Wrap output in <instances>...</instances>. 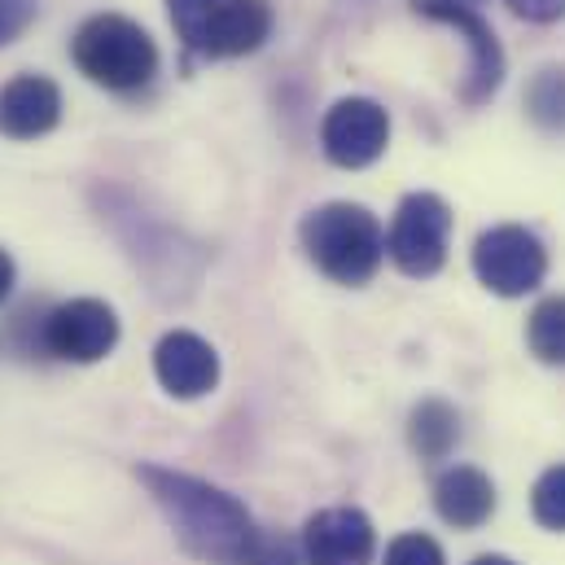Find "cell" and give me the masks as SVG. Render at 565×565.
I'll return each mask as SVG.
<instances>
[{"label": "cell", "mask_w": 565, "mask_h": 565, "mask_svg": "<svg viewBox=\"0 0 565 565\" xmlns=\"http://www.w3.org/2000/svg\"><path fill=\"white\" fill-rule=\"evenodd\" d=\"M149 495L158 500V509L167 513L171 531L180 535V544L211 565H246L255 557L259 531L246 513L242 500H233L228 491L175 473V469H158V465H141L137 469Z\"/></svg>", "instance_id": "obj_1"}, {"label": "cell", "mask_w": 565, "mask_h": 565, "mask_svg": "<svg viewBox=\"0 0 565 565\" xmlns=\"http://www.w3.org/2000/svg\"><path fill=\"white\" fill-rule=\"evenodd\" d=\"M302 250L307 259L338 285H364L377 277L382 255H386V237L382 224L373 220V211L355 206V202H329L316 206L302 228Z\"/></svg>", "instance_id": "obj_2"}, {"label": "cell", "mask_w": 565, "mask_h": 565, "mask_svg": "<svg viewBox=\"0 0 565 565\" xmlns=\"http://www.w3.org/2000/svg\"><path fill=\"white\" fill-rule=\"evenodd\" d=\"M75 66L110 88V93H132V88H145L158 71V49L153 40L145 35L141 22L124 18V13H97L88 18L79 31H75Z\"/></svg>", "instance_id": "obj_3"}, {"label": "cell", "mask_w": 565, "mask_h": 565, "mask_svg": "<svg viewBox=\"0 0 565 565\" xmlns=\"http://www.w3.org/2000/svg\"><path fill=\"white\" fill-rule=\"evenodd\" d=\"M184 49L202 57H246L273 31L268 0H167Z\"/></svg>", "instance_id": "obj_4"}, {"label": "cell", "mask_w": 565, "mask_h": 565, "mask_svg": "<svg viewBox=\"0 0 565 565\" xmlns=\"http://www.w3.org/2000/svg\"><path fill=\"white\" fill-rule=\"evenodd\" d=\"M447 237H451V211L438 193H408L395 211L386 250L399 273L434 277L447 264Z\"/></svg>", "instance_id": "obj_5"}, {"label": "cell", "mask_w": 565, "mask_h": 565, "mask_svg": "<svg viewBox=\"0 0 565 565\" xmlns=\"http://www.w3.org/2000/svg\"><path fill=\"white\" fill-rule=\"evenodd\" d=\"M473 273L491 294L522 298V294L540 289L544 273H548V255L535 233H526L518 224H500L473 242Z\"/></svg>", "instance_id": "obj_6"}, {"label": "cell", "mask_w": 565, "mask_h": 565, "mask_svg": "<svg viewBox=\"0 0 565 565\" xmlns=\"http://www.w3.org/2000/svg\"><path fill=\"white\" fill-rule=\"evenodd\" d=\"M119 342V316L102 298H71L49 311L44 320V347L57 360L71 364H97Z\"/></svg>", "instance_id": "obj_7"}, {"label": "cell", "mask_w": 565, "mask_h": 565, "mask_svg": "<svg viewBox=\"0 0 565 565\" xmlns=\"http://www.w3.org/2000/svg\"><path fill=\"white\" fill-rule=\"evenodd\" d=\"M320 145H324L333 167H347V171L369 167L391 145V115L369 97H347L324 115Z\"/></svg>", "instance_id": "obj_8"}, {"label": "cell", "mask_w": 565, "mask_h": 565, "mask_svg": "<svg viewBox=\"0 0 565 565\" xmlns=\"http://www.w3.org/2000/svg\"><path fill=\"white\" fill-rule=\"evenodd\" d=\"M153 373H158V382H162L167 395H175V399H202L220 382V355L198 333L175 329V333H167L153 347Z\"/></svg>", "instance_id": "obj_9"}, {"label": "cell", "mask_w": 565, "mask_h": 565, "mask_svg": "<svg viewBox=\"0 0 565 565\" xmlns=\"http://www.w3.org/2000/svg\"><path fill=\"white\" fill-rule=\"evenodd\" d=\"M302 548H307L311 565H369L377 535L360 509H324L307 522Z\"/></svg>", "instance_id": "obj_10"}, {"label": "cell", "mask_w": 565, "mask_h": 565, "mask_svg": "<svg viewBox=\"0 0 565 565\" xmlns=\"http://www.w3.org/2000/svg\"><path fill=\"white\" fill-rule=\"evenodd\" d=\"M62 119V88L44 75H18L0 88V137L35 141Z\"/></svg>", "instance_id": "obj_11"}, {"label": "cell", "mask_w": 565, "mask_h": 565, "mask_svg": "<svg viewBox=\"0 0 565 565\" xmlns=\"http://www.w3.org/2000/svg\"><path fill=\"white\" fill-rule=\"evenodd\" d=\"M434 18L447 22V26H456V31L465 35V44H469V66H465L460 97H465L469 106L487 102V97L500 88V79H504V49H500L491 22H487L478 9H438Z\"/></svg>", "instance_id": "obj_12"}, {"label": "cell", "mask_w": 565, "mask_h": 565, "mask_svg": "<svg viewBox=\"0 0 565 565\" xmlns=\"http://www.w3.org/2000/svg\"><path fill=\"white\" fill-rule=\"evenodd\" d=\"M434 509L456 531H478L495 513V487L473 465H451L434 482Z\"/></svg>", "instance_id": "obj_13"}, {"label": "cell", "mask_w": 565, "mask_h": 565, "mask_svg": "<svg viewBox=\"0 0 565 565\" xmlns=\"http://www.w3.org/2000/svg\"><path fill=\"white\" fill-rule=\"evenodd\" d=\"M408 438H413V447L422 451L425 460H443V456L456 447V438H460V417H456V408L443 404V399H422V404L413 408Z\"/></svg>", "instance_id": "obj_14"}, {"label": "cell", "mask_w": 565, "mask_h": 565, "mask_svg": "<svg viewBox=\"0 0 565 565\" xmlns=\"http://www.w3.org/2000/svg\"><path fill=\"white\" fill-rule=\"evenodd\" d=\"M526 342H531V351H535L544 364H565V294L544 298V302L531 311Z\"/></svg>", "instance_id": "obj_15"}, {"label": "cell", "mask_w": 565, "mask_h": 565, "mask_svg": "<svg viewBox=\"0 0 565 565\" xmlns=\"http://www.w3.org/2000/svg\"><path fill=\"white\" fill-rule=\"evenodd\" d=\"M526 110L540 128L548 132H565V71L557 66H544L531 88H526Z\"/></svg>", "instance_id": "obj_16"}, {"label": "cell", "mask_w": 565, "mask_h": 565, "mask_svg": "<svg viewBox=\"0 0 565 565\" xmlns=\"http://www.w3.org/2000/svg\"><path fill=\"white\" fill-rule=\"evenodd\" d=\"M531 509H535V522H540V526L565 531V465H553V469L535 482Z\"/></svg>", "instance_id": "obj_17"}, {"label": "cell", "mask_w": 565, "mask_h": 565, "mask_svg": "<svg viewBox=\"0 0 565 565\" xmlns=\"http://www.w3.org/2000/svg\"><path fill=\"white\" fill-rule=\"evenodd\" d=\"M382 565H447L443 557V548L422 535V531H413V535H399L391 548H386V562Z\"/></svg>", "instance_id": "obj_18"}, {"label": "cell", "mask_w": 565, "mask_h": 565, "mask_svg": "<svg viewBox=\"0 0 565 565\" xmlns=\"http://www.w3.org/2000/svg\"><path fill=\"white\" fill-rule=\"evenodd\" d=\"M40 0H0V49L13 44L31 22H35Z\"/></svg>", "instance_id": "obj_19"}, {"label": "cell", "mask_w": 565, "mask_h": 565, "mask_svg": "<svg viewBox=\"0 0 565 565\" xmlns=\"http://www.w3.org/2000/svg\"><path fill=\"white\" fill-rule=\"evenodd\" d=\"M504 4L526 22H557V18H565V0H504Z\"/></svg>", "instance_id": "obj_20"}, {"label": "cell", "mask_w": 565, "mask_h": 565, "mask_svg": "<svg viewBox=\"0 0 565 565\" xmlns=\"http://www.w3.org/2000/svg\"><path fill=\"white\" fill-rule=\"evenodd\" d=\"M473 4H482V0H413V9L425 18H434L438 9H473Z\"/></svg>", "instance_id": "obj_21"}, {"label": "cell", "mask_w": 565, "mask_h": 565, "mask_svg": "<svg viewBox=\"0 0 565 565\" xmlns=\"http://www.w3.org/2000/svg\"><path fill=\"white\" fill-rule=\"evenodd\" d=\"M13 277H18V273H13V259L0 250V302L9 298V289H13Z\"/></svg>", "instance_id": "obj_22"}, {"label": "cell", "mask_w": 565, "mask_h": 565, "mask_svg": "<svg viewBox=\"0 0 565 565\" xmlns=\"http://www.w3.org/2000/svg\"><path fill=\"white\" fill-rule=\"evenodd\" d=\"M473 565H513V562H509V557H478Z\"/></svg>", "instance_id": "obj_23"}]
</instances>
